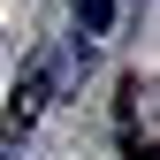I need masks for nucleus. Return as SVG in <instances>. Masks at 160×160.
I'll return each mask as SVG.
<instances>
[{
	"label": "nucleus",
	"instance_id": "f257e3e1",
	"mask_svg": "<svg viewBox=\"0 0 160 160\" xmlns=\"http://www.w3.org/2000/svg\"><path fill=\"white\" fill-rule=\"evenodd\" d=\"M46 92H53V61H31V76L15 84V99H8V122H0V130H8V137H23L38 114H46Z\"/></svg>",
	"mask_w": 160,
	"mask_h": 160
},
{
	"label": "nucleus",
	"instance_id": "f03ea898",
	"mask_svg": "<svg viewBox=\"0 0 160 160\" xmlns=\"http://www.w3.org/2000/svg\"><path fill=\"white\" fill-rule=\"evenodd\" d=\"M107 15H114V0H76V23L84 31H107Z\"/></svg>",
	"mask_w": 160,
	"mask_h": 160
},
{
	"label": "nucleus",
	"instance_id": "7ed1b4c3",
	"mask_svg": "<svg viewBox=\"0 0 160 160\" xmlns=\"http://www.w3.org/2000/svg\"><path fill=\"white\" fill-rule=\"evenodd\" d=\"M130 160H152V145H130Z\"/></svg>",
	"mask_w": 160,
	"mask_h": 160
}]
</instances>
